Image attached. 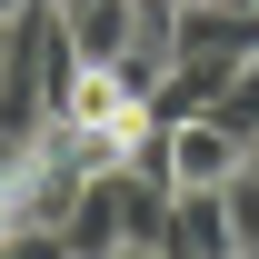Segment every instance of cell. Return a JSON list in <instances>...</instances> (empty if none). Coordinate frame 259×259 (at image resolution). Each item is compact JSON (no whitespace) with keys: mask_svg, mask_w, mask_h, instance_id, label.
I'll use <instances>...</instances> for the list:
<instances>
[{"mask_svg":"<svg viewBox=\"0 0 259 259\" xmlns=\"http://www.w3.org/2000/svg\"><path fill=\"white\" fill-rule=\"evenodd\" d=\"M239 160H249V140L220 130L209 110H199V120H169V190H229Z\"/></svg>","mask_w":259,"mask_h":259,"instance_id":"cell-1","label":"cell"},{"mask_svg":"<svg viewBox=\"0 0 259 259\" xmlns=\"http://www.w3.org/2000/svg\"><path fill=\"white\" fill-rule=\"evenodd\" d=\"M169 259H239L229 190H169Z\"/></svg>","mask_w":259,"mask_h":259,"instance_id":"cell-2","label":"cell"},{"mask_svg":"<svg viewBox=\"0 0 259 259\" xmlns=\"http://www.w3.org/2000/svg\"><path fill=\"white\" fill-rule=\"evenodd\" d=\"M60 249H70V259H110V249H130V220H120V190H110V169H100L90 190H80V209L60 220Z\"/></svg>","mask_w":259,"mask_h":259,"instance_id":"cell-3","label":"cell"},{"mask_svg":"<svg viewBox=\"0 0 259 259\" xmlns=\"http://www.w3.org/2000/svg\"><path fill=\"white\" fill-rule=\"evenodd\" d=\"M209 120H220V130H239V140H259V50L229 70L220 90H209Z\"/></svg>","mask_w":259,"mask_h":259,"instance_id":"cell-4","label":"cell"},{"mask_svg":"<svg viewBox=\"0 0 259 259\" xmlns=\"http://www.w3.org/2000/svg\"><path fill=\"white\" fill-rule=\"evenodd\" d=\"M229 239L259 249V160H239V180H229Z\"/></svg>","mask_w":259,"mask_h":259,"instance_id":"cell-5","label":"cell"},{"mask_svg":"<svg viewBox=\"0 0 259 259\" xmlns=\"http://www.w3.org/2000/svg\"><path fill=\"white\" fill-rule=\"evenodd\" d=\"M10 229H20V180L0 169V249H10Z\"/></svg>","mask_w":259,"mask_h":259,"instance_id":"cell-6","label":"cell"},{"mask_svg":"<svg viewBox=\"0 0 259 259\" xmlns=\"http://www.w3.org/2000/svg\"><path fill=\"white\" fill-rule=\"evenodd\" d=\"M60 10H80V0H60Z\"/></svg>","mask_w":259,"mask_h":259,"instance_id":"cell-7","label":"cell"},{"mask_svg":"<svg viewBox=\"0 0 259 259\" xmlns=\"http://www.w3.org/2000/svg\"><path fill=\"white\" fill-rule=\"evenodd\" d=\"M249 160H259V140H249Z\"/></svg>","mask_w":259,"mask_h":259,"instance_id":"cell-8","label":"cell"}]
</instances>
